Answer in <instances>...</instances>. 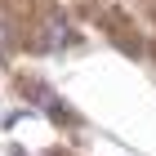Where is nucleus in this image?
<instances>
[{
  "instance_id": "f257e3e1",
  "label": "nucleus",
  "mask_w": 156,
  "mask_h": 156,
  "mask_svg": "<svg viewBox=\"0 0 156 156\" xmlns=\"http://www.w3.org/2000/svg\"><path fill=\"white\" fill-rule=\"evenodd\" d=\"M67 40H72L67 23H62V18H49V27H45V45H49V49H58V45H67Z\"/></svg>"
},
{
  "instance_id": "7ed1b4c3",
  "label": "nucleus",
  "mask_w": 156,
  "mask_h": 156,
  "mask_svg": "<svg viewBox=\"0 0 156 156\" xmlns=\"http://www.w3.org/2000/svg\"><path fill=\"white\" fill-rule=\"evenodd\" d=\"M5 40H9V31H5V23H0V54H5Z\"/></svg>"
},
{
  "instance_id": "f03ea898",
  "label": "nucleus",
  "mask_w": 156,
  "mask_h": 156,
  "mask_svg": "<svg viewBox=\"0 0 156 156\" xmlns=\"http://www.w3.org/2000/svg\"><path fill=\"white\" fill-rule=\"evenodd\" d=\"M36 98H40V103H45V107L54 112V116H58V120H72V107H67V103H58V98L49 94V89H36Z\"/></svg>"
}]
</instances>
